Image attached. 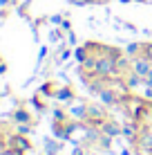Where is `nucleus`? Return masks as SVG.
Segmentation results:
<instances>
[{"instance_id":"1","label":"nucleus","mask_w":152,"mask_h":155,"mask_svg":"<svg viewBox=\"0 0 152 155\" xmlns=\"http://www.w3.org/2000/svg\"><path fill=\"white\" fill-rule=\"evenodd\" d=\"M137 72L139 74H150V63L148 61H139L137 63Z\"/></svg>"},{"instance_id":"2","label":"nucleus","mask_w":152,"mask_h":155,"mask_svg":"<svg viewBox=\"0 0 152 155\" xmlns=\"http://www.w3.org/2000/svg\"><path fill=\"white\" fill-rule=\"evenodd\" d=\"M14 144H16V148H18V151H27V148H29L27 140H23V137H16V140H14Z\"/></svg>"},{"instance_id":"3","label":"nucleus","mask_w":152,"mask_h":155,"mask_svg":"<svg viewBox=\"0 0 152 155\" xmlns=\"http://www.w3.org/2000/svg\"><path fill=\"white\" fill-rule=\"evenodd\" d=\"M110 68H112V63H110V61H101V63H98V72H107Z\"/></svg>"},{"instance_id":"4","label":"nucleus","mask_w":152,"mask_h":155,"mask_svg":"<svg viewBox=\"0 0 152 155\" xmlns=\"http://www.w3.org/2000/svg\"><path fill=\"white\" fill-rule=\"evenodd\" d=\"M145 58H148V61H152V45L145 47Z\"/></svg>"},{"instance_id":"5","label":"nucleus","mask_w":152,"mask_h":155,"mask_svg":"<svg viewBox=\"0 0 152 155\" xmlns=\"http://www.w3.org/2000/svg\"><path fill=\"white\" fill-rule=\"evenodd\" d=\"M107 133H110V135H116L119 128H116V126H107Z\"/></svg>"},{"instance_id":"6","label":"nucleus","mask_w":152,"mask_h":155,"mask_svg":"<svg viewBox=\"0 0 152 155\" xmlns=\"http://www.w3.org/2000/svg\"><path fill=\"white\" fill-rule=\"evenodd\" d=\"M2 155H20V151H16V148H14V151H5Z\"/></svg>"}]
</instances>
